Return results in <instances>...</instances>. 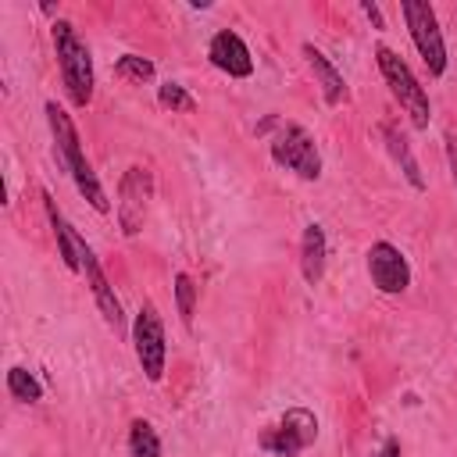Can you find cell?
I'll use <instances>...</instances> for the list:
<instances>
[{
    "label": "cell",
    "instance_id": "4",
    "mask_svg": "<svg viewBox=\"0 0 457 457\" xmlns=\"http://www.w3.org/2000/svg\"><path fill=\"white\" fill-rule=\"evenodd\" d=\"M271 161L286 171H293L303 182H318L321 179V154L314 136L296 125V121H282L271 136Z\"/></svg>",
    "mask_w": 457,
    "mask_h": 457
},
{
    "label": "cell",
    "instance_id": "21",
    "mask_svg": "<svg viewBox=\"0 0 457 457\" xmlns=\"http://www.w3.org/2000/svg\"><path fill=\"white\" fill-rule=\"evenodd\" d=\"M361 11H364V18L375 25V29H386V21H382V11H378V4H371V0H361Z\"/></svg>",
    "mask_w": 457,
    "mask_h": 457
},
{
    "label": "cell",
    "instance_id": "6",
    "mask_svg": "<svg viewBox=\"0 0 457 457\" xmlns=\"http://www.w3.org/2000/svg\"><path fill=\"white\" fill-rule=\"evenodd\" d=\"M132 350H136V361H139L146 382H161L164 361H168V343H164V321L150 300L139 303V311L132 318Z\"/></svg>",
    "mask_w": 457,
    "mask_h": 457
},
{
    "label": "cell",
    "instance_id": "9",
    "mask_svg": "<svg viewBox=\"0 0 457 457\" xmlns=\"http://www.w3.org/2000/svg\"><path fill=\"white\" fill-rule=\"evenodd\" d=\"M368 275H371V286L386 296H400L411 286V264L403 250L393 246L389 239H378L368 246Z\"/></svg>",
    "mask_w": 457,
    "mask_h": 457
},
{
    "label": "cell",
    "instance_id": "19",
    "mask_svg": "<svg viewBox=\"0 0 457 457\" xmlns=\"http://www.w3.org/2000/svg\"><path fill=\"white\" fill-rule=\"evenodd\" d=\"M114 75L125 79V82L143 86V82L154 79V61H146V57H139V54H121V57L114 61Z\"/></svg>",
    "mask_w": 457,
    "mask_h": 457
},
{
    "label": "cell",
    "instance_id": "5",
    "mask_svg": "<svg viewBox=\"0 0 457 457\" xmlns=\"http://www.w3.org/2000/svg\"><path fill=\"white\" fill-rule=\"evenodd\" d=\"M400 14L407 21L411 43H414L418 57L425 61L428 75L439 79L446 71V43H443V32H439V21H436L432 4H425V0H403L400 4Z\"/></svg>",
    "mask_w": 457,
    "mask_h": 457
},
{
    "label": "cell",
    "instance_id": "16",
    "mask_svg": "<svg viewBox=\"0 0 457 457\" xmlns=\"http://www.w3.org/2000/svg\"><path fill=\"white\" fill-rule=\"evenodd\" d=\"M129 457H161V436L146 418L129 425Z\"/></svg>",
    "mask_w": 457,
    "mask_h": 457
},
{
    "label": "cell",
    "instance_id": "8",
    "mask_svg": "<svg viewBox=\"0 0 457 457\" xmlns=\"http://www.w3.org/2000/svg\"><path fill=\"white\" fill-rule=\"evenodd\" d=\"M150 200H154V175L150 168L143 164H132L121 182H118V225L125 236H139L143 232V221H146V211H150Z\"/></svg>",
    "mask_w": 457,
    "mask_h": 457
},
{
    "label": "cell",
    "instance_id": "15",
    "mask_svg": "<svg viewBox=\"0 0 457 457\" xmlns=\"http://www.w3.org/2000/svg\"><path fill=\"white\" fill-rule=\"evenodd\" d=\"M382 139H386V146H389V154H393V161L400 164V171H403V179L411 182V189H425V179H421V168H418V161H414V154H411V143H407V136L400 132V129H393V125H382Z\"/></svg>",
    "mask_w": 457,
    "mask_h": 457
},
{
    "label": "cell",
    "instance_id": "7",
    "mask_svg": "<svg viewBox=\"0 0 457 457\" xmlns=\"http://www.w3.org/2000/svg\"><path fill=\"white\" fill-rule=\"evenodd\" d=\"M318 439V418L307 407H289L275 425L257 436V446L275 457H296Z\"/></svg>",
    "mask_w": 457,
    "mask_h": 457
},
{
    "label": "cell",
    "instance_id": "1",
    "mask_svg": "<svg viewBox=\"0 0 457 457\" xmlns=\"http://www.w3.org/2000/svg\"><path fill=\"white\" fill-rule=\"evenodd\" d=\"M43 111H46V125H50L57 157H61L64 171L71 175L75 189L89 200L93 211L107 214V211H111V200H107V193H104V186H100V179H96V171H93V164H89V157H86V150H82V139H79V129H75L71 114H68L64 107H57L54 100H46Z\"/></svg>",
    "mask_w": 457,
    "mask_h": 457
},
{
    "label": "cell",
    "instance_id": "22",
    "mask_svg": "<svg viewBox=\"0 0 457 457\" xmlns=\"http://www.w3.org/2000/svg\"><path fill=\"white\" fill-rule=\"evenodd\" d=\"M443 143H446V164H450V175H453V186H457V139L446 136Z\"/></svg>",
    "mask_w": 457,
    "mask_h": 457
},
{
    "label": "cell",
    "instance_id": "11",
    "mask_svg": "<svg viewBox=\"0 0 457 457\" xmlns=\"http://www.w3.org/2000/svg\"><path fill=\"white\" fill-rule=\"evenodd\" d=\"M207 61L225 71L228 79H250L253 75V57H250V46L243 43L239 32L232 29H218L207 43Z\"/></svg>",
    "mask_w": 457,
    "mask_h": 457
},
{
    "label": "cell",
    "instance_id": "23",
    "mask_svg": "<svg viewBox=\"0 0 457 457\" xmlns=\"http://www.w3.org/2000/svg\"><path fill=\"white\" fill-rule=\"evenodd\" d=\"M375 457H400V439H396V436H389V439L375 450Z\"/></svg>",
    "mask_w": 457,
    "mask_h": 457
},
{
    "label": "cell",
    "instance_id": "18",
    "mask_svg": "<svg viewBox=\"0 0 457 457\" xmlns=\"http://www.w3.org/2000/svg\"><path fill=\"white\" fill-rule=\"evenodd\" d=\"M157 104L168 107V111H182V114H193L196 111V96L182 82H171V79L157 86Z\"/></svg>",
    "mask_w": 457,
    "mask_h": 457
},
{
    "label": "cell",
    "instance_id": "3",
    "mask_svg": "<svg viewBox=\"0 0 457 457\" xmlns=\"http://www.w3.org/2000/svg\"><path fill=\"white\" fill-rule=\"evenodd\" d=\"M375 64H378V71H382V82H386L389 93L396 96V104L407 111L411 125H414V129H428V121H432V104H428L425 86H421L418 75L411 71V64H407L396 50H389L386 43L375 46Z\"/></svg>",
    "mask_w": 457,
    "mask_h": 457
},
{
    "label": "cell",
    "instance_id": "20",
    "mask_svg": "<svg viewBox=\"0 0 457 457\" xmlns=\"http://www.w3.org/2000/svg\"><path fill=\"white\" fill-rule=\"evenodd\" d=\"M175 307H179L182 325L193 328V314H196V282H193V275H186V271L175 275Z\"/></svg>",
    "mask_w": 457,
    "mask_h": 457
},
{
    "label": "cell",
    "instance_id": "13",
    "mask_svg": "<svg viewBox=\"0 0 457 457\" xmlns=\"http://www.w3.org/2000/svg\"><path fill=\"white\" fill-rule=\"evenodd\" d=\"M325 257H328L325 228L318 221L303 225V236H300V275H303L307 286H318L325 278Z\"/></svg>",
    "mask_w": 457,
    "mask_h": 457
},
{
    "label": "cell",
    "instance_id": "2",
    "mask_svg": "<svg viewBox=\"0 0 457 457\" xmlns=\"http://www.w3.org/2000/svg\"><path fill=\"white\" fill-rule=\"evenodd\" d=\"M50 36H54V54H57L61 82H64V93H68L71 107H89V104H93L96 75H93V54H89L86 39H82L79 29H75L71 21H64V18H54Z\"/></svg>",
    "mask_w": 457,
    "mask_h": 457
},
{
    "label": "cell",
    "instance_id": "17",
    "mask_svg": "<svg viewBox=\"0 0 457 457\" xmlns=\"http://www.w3.org/2000/svg\"><path fill=\"white\" fill-rule=\"evenodd\" d=\"M7 393H11V400H18V403H36V400H43L39 378H36L29 368H21V364L7 368Z\"/></svg>",
    "mask_w": 457,
    "mask_h": 457
},
{
    "label": "cell",
    "instance_id": "10",
    "mask_svg": "<svg viewBox=\"0 0 457 457\" xmlns=\"http://www.w3.org/2000/svg\"><path fill=\"white\" fill-rule=\"evenodd\" d=\"M79 261H82V278H86V286H89V293H93V300H96V307H100V314H104V321L121 336L125 332V311H121V300H118V293H114V286L107 282V275H104V268H100V261H96V253H93V246L82 239V246H79Z\"/></svg>",
    "mask_w": 457,
    "mask_h": 457
},
{
    "label": "cell",
    "instance_id": "14",
    "mask_svg": "<svg viewBox=\"0 0 457 457\" xmlns=\"http://www.w3.org/2000/svg\"><path fill=\"white\" fill-rule=\"evenodd\" d=\"M43 207H46V218H50V228H54V239H57V253H61V261L71 268V271H82V261H79V246H82V236H79V228H71L68 221H64V214L57 211V204H54V196L43 189Z\"/></svg>",
    "mask_w": 457,
    "mask_h": 457
},
{
    "label": "cell",
    "instance_id": "12",
    "mask_svg": "<svg viewBox=\"0 0 457 457\" xmlns=\"http://www.w3.org/2000/svg\"><path fill=\"white\" fill-rule=\"evenodd\" d=\"M300 54H303V61H307V68L314 71V82L321 86V96H325V104L328 107H339V104H346L350 100V89H346V79H343V71L314 46V43H303L300 46Z\"/></svg>",
    "mask_w": 457,
    "mask_h": 457
}]
</instances>
